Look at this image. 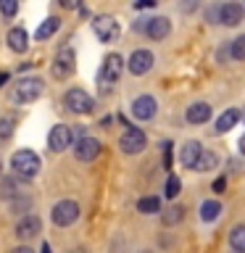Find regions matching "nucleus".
I'll return each mask as SVG.
<instances>
[{
    "mask_svg": "<svg viewBox=\"0 0 245 253\" xmlns=\"http://www.w3.org/2000/svg\"><path fill=\"white\" fill-rule=\"evenodd\" d=\"M42 92H45V82L40 77H21L11 87V100L16 106H29V103L42 98Z\"/></svg>",
    "mask_w": 245,
    "mask_h": 253,
    "instance_id": "obj_1",
    "label": "nucleus"
},
{
    "mask_svg": "<svg viewBox=\"0 0 245 253\" xmlns=\"http://www.w3.org/2000/svg\"><path fill=\"white\" fill-rule=\"evenodd\" d=\"M11 169H13L16 177H21V179H35L40 174V169H42V158H40L35 150L21 148L11 156Z\"/></svg>",
    "mask_w": 245,
    "mask_h": 253,
    "instance_id": "obj_2",
    "label": "nucleus"
},
{
    "mask_svg": "<svg viewBox=\"0 0 245 253\" xmlns=\"http://www.w3.org/2000/svg\"><path fill=\"white\" fill-rule=\"evenodd\" d=\"M124 71V58L119 53H108L103 58V66H100V77H98V84H100V92H111L114 84L119 82Z\"/></svg>",
    "mask_w": 245,
    "mask_h": 253,
    "instance_id": "obj_3",
    "label": "nucleus"
},
{
    "mask_svg": "<svg viewBox=\"0 0 245 253\" xmlns=\"http://www.w3.org/2000/svg\"><path fill=\"white\" fill-rule=\"evenodd\" d=\"M63 106H66V111L74 116H87L95 111V100H92L90 92L82 90V87H71V90H66V95H63Z\"/></svg>",
    "mask_w": 245,
    "mask_h": 253,
    "instance_id": "obj_4",
    "label": "nucleus"
},
{
    "mask_svg": "<svg viewBox=\"0 0 245 253\" xmlns=\"http://www.w3.org/2000/svg\"><path fill=\"white\" fill-rule=\"evenodd\" d=\"M74 69H77V53H74V47H71V45L61 47V50L55 53L53 63H50V74H53V79L63 82V79H69L71 74H74Z\"/></svg>",
    "mask_w": 245,
    "mask_h": 253,
    "instance_id": "obj_5",
    "label": "nucleus"
},
{
    "mask_svg": "<svg viewBox=\"0 0 245 253\" xmlns=\"http://www.w3.org/2000/svg\"><path fill=\"white\" fill-rule=\"evenodd\" d=\"M79 213H82L79 211V203L71 201V198H63V201H58L50 209V219L55 227H71L79 219Z\"/></svg>",
    "mask_w": 245,
    "mask_h": 253,
    "instance_id": "obj_6",
    "label": "nucleus"
},
{
    "mask_svg": "<svg viewBox=\"0 0 245 253\" xmlns=\"http://www.w3.org/2000/svg\"><path fill=\"white\" fill-rule=\"evenodd\" d=\"M119 148H122L124 156H137V153H142V150L148 148L145 132H142L140 126H129V129H126L122 137H119Z\"/></svg>",
    "mask_w": 245,
    "mask_h": 253,
    "instance_id": "obj_7",
    "label": "nucleus"
},
{
    "mask_svg": "<svg viewBox=\"0 0 245 253\" xmlns=\"http://www.w3.org/2000/svg\"><path fill=\"white\" fill-rule=\"evenodd\" d=\"M92 32L100 42H116L119 35H122V27L114 16H95L92 19Z\"/></svg>",
    "mask_w": 245,
    "mask_h": 253,
    "instance_id": "obj_8",
    "label": "nucleus"
},
{
    "mask_svg": "<svg viewBox=\"0 0 245 253\" xmlns=\"http://www.w3.org/2000/svg\"><path fill=\"white\" fill-rule=\"evenodd\" d=\"M74 145V132H71V126L66 124H55L50 134H47V148L53 150V153H63V150H69Z\"/></svg>",
    "mask_w": 245,
    "mask_h": 253,
    "instance_id": "obj_9",
    "label": "nucleus"
},
{
    "mask_svg": "<svg viewBox=\"0 0 245 253\" xmlns=\"http://www.w3.org/2000/svg\"><path fill=\"white\" fill-rule=\"evenodd\" d=\"M71 150H74V158H77V161L90 164V161H95V158L100 156L103 145H100V140H95V137H90V134H87V137H82V140H74Z\"/></svg>",
    "mask_w": 245,
    "mask_h": 253,
    "instance_id": "obj_10",
    "label": "nucleus"
},
{
    "mask_svg": "<svg viewBox=\"0 0 245 253\" xmlns=\"http://www.w3.org/2000/svg\"><path fill=\"white\" fill-rule=\"evenodd\" d=\"M153 63H156V55L150 50H145V47H137V50L129 55V61H126V69H129V74L142 77L153 69Z\"/></svg>",
    "mask_w": 245,
    "mask_h": 253,
    "instance_id": "obj_11",
    "label": "nucleus"
},
{
    "mask_svg": "<svg viewBox=\"0 0 245 253\" xmlns=\"http://www.w3.org/2000/svg\"><path fill=\"white\" fill-rule=\"evenodd\" d=\"M156 111H158V103L153 95H140V98L132 100V116L137 122H150L156 116Z\"/></svg>",
    "mask_w": 245,
    "mask_h": 253,
    "instance_id": "obj_12",
    "label": "nucleus"
},
{
    "mask_svg": "<svg viewBox=\"0 0 245 253\" xmlns=\"http://www.w3.org/2000/svg\"><path fill=\"white\" fill-rule=\"evenodd\" d=\"M16 237L19 240H32V237H37L40 232H42V221H40V216H35V213H27V216H21L19 221H16Z\"/></svg>",
    "mask_w": 245,
    "mask_h": 253,
    "instance_id": "obj_13",
    "label": "nucleus"
},
{
    "mask_svg": "<svg viewBox=\"0 0 245 253\" xmlns=\"http://www.w3.org/2000/svg\"><path fill=\"white\" fill-rule=\"evenodd\" d=\"M245 19V8L240 3H221L216 8V21H221L224 27H237Z\"/></svg>",
    "mask_w": 245,
    "mask_h": 253,
    "instance_id": "obj_14",
    "label": "nucleus"
},
{
    "mask_svg": "<svg viewBox=\"0 0 245 253\" xmlns=\"http://www.w3.org/2000/svg\"><path fill=\"white\" fill-rule=\"evenodd\" d=\"M145 35L150 40H156V42H161V40H166L171 35V21L166 19V16H153V19H148Z\"/></svg>",
    "mask_w": 245,
    "mask_h": 253,
    "instance_id": "obj_15",
    "label": "nucleus"
},
{
    "mask_svg": "<svg viewBox=\"0 0 245 253\" xmlns=\"http://www.w3.org/2000/svg\"><path fill=\"white\" fill-rule=\"evenodd\" d=\"M5 42L8 47H11L13 53H27L29 50V32L24 29V27H11L8 29V35H5Z\"/></svg>",
    "mask_w": 245,
    "mask_h": 253,
    "instance_id": "obj_16",
    "label": "nucleus"
},
{
    "mask_svg": "<svg viewBox=\"0 0 245 253\" xmlns=\"http://www.w3.org/2000/svg\"><path fill=\"white\" fill-rule=\"evenodd\" d=\"M203 145L198 140H190L182 145V153H179V164L185 166V169H195V164L201 161V156H203Z\"/></svg>",
    "mask_w": 245,
    "mask_h": 253,
    "instance_id": "obj_17",
    "label": "nucleus"
},
{
    "mask_svg": "<svg viewBox=\"0 0 245 253\" xmlns=\"http://www.w3.org/2000/svg\"><path fill=\"white\" fill-rule=\"evenodd\" d=\"M185 119L190 124H205L211 119V106L208 103H193V106H187V114H185Z\"/></svg>",
    "mask_w": 245,
    "mask_h": 253,
    "instance_id": "obj_18",
    "label": "nucleus"
},
{
    "mask_svg": "<svg viewBox=\"0 0 245 253\" xmlns=\"http://www.w3.org/2000/svg\"><path fill=\"white\" fill-rule=\"evenodd\" d=\"M58 29H61V19H55V16H47V19L37 27L35 40H40V42H42V40H50Z\"/></svg>",
    "mask_w": 245,
    "mask_h": 253,
    "instance_id": "obj_19",
    "label": "nucleus"
},
{
    "mask_svg": "<svg viewBox=\"0 0 245 253\" xmlns=\"http://www.w3.org/2000/svg\"><path fill=\"white\" fill-rule=\"evenodd\" d=\"M19 179L16 177H3L0 179V201H16L19 198Z\"/></svg>",
    "mask_w": 245,
    "mask_h": 253,
    "instance_id": "obj_20",
    "label": "nucleus"
},
{
    "mask_svg": "<svg viewBox=\"0 0 245 253\" xmlns=\"http://www.w3.org/2000/svg\"><path fill=\"white\" fill-rule=\"evenodd\" d=\"M237 122H240V111H237V108H227L224 114L216 119V132H219V134H221V132H229Z\"/></svg>",
    "mask_w": 245,
    "mask_h": 253,
    "instance_id": "obj_21",
    "label": "nucleus"
},
{
    "mask_svg": "<svg viewBox=\"0 0 245 253\" xmlns=\"http://www.w3.org/2000/svg\"><path fill=\"white\" fill-rule=\"evenodd\" d=\"M16 129V114H0V142L11 140Z\"/></svg>",
    "mask_w": 245,
    "mask_h": 253,
    "instance_id": "obj_22",
    "label": "nucleus"
},
{
    "mask_svg": "<svg viewBox=\"0 0 245 253\" xmlns=\"http://www.w3.org/2000/svg\"><path fill=\"white\" fill-rule=\"evenodd\" d=\"M229 245H232V251L245 253V227L243 224L232 227V232H229Z\"/></svg>",
    "mask_w": 245,
    "mask_h": 253,
    "instance_id": "obj_23",
    "label": "nucleus"
},
{
    "mask_svg": "<svg viewBox=\"0 0 245 253\" xmlns=\"http://www.w3.org/2000/svg\"><path fill=\"white\" fill-rule=\"evenodd\" d=\"M219 213H221V203H219V201H205V203H201V219H203V221L219 219Z\"/></svg>",
    "mask_w": 245,
    "mask_h": 253,
    "instance_id": "obj_24",
    "label": "nucleus"
},
{
    "mask_svg": "<svg viewBox=\"0 0 245 253\" xmlns=\"http://www.w3.org/2000/svg\"><path fill=\"white\" fill-rule=\"evenodd\" d=\"M182 216H185V211H182V206H171V209H166L161 211V221L166 227H174V224H179Z\"/></svg>",
    "mask_w": 245,
    "mask_h": 253,
    "instance_id": "obj_25",
    "label": "nucleus"
},
{
    "mask_svg": "<svg viewBox=\"0 0 245 253\" xmlns=\"http://www.w3.org/2000/svg\"><path fill=\"white\" fill-rule=\"evenodd\" d=\"M137 211L140 213H158V211H161V201H158L156 195L140 198V201H137Z\"/></svg>",
    "mask_w": 245,
    "mask_h": 253,
    "instance_id": "obj_26",
    "label": "nucleus"
},
{
    "mask_svg": "<svg viewBox=\"0 0 245 253\" xmlns=\"http://www.w3.org/2000/svg\"><path fill=\"white\" fill-rule=\"evenodd\" d=\"M216 164H219L216 153H211V150H203L201 161L195 164V169H193V171H211V169H216Z\"/></svg>",
    "mask_w": 245,
    "mask_h": 253,
    "instance_id": "obj_27",
    "label": "nucleus"
},
{
    "mask_svg": "<svg viewBox=\"0 0 245 253\" xmlns=\"http://www.w3.org/2000/svg\"><path fill=\"white\" fill-rule=\"evenodd\" d=\"M229 53H232L235 61H245V35L235 37L232 42H229Z\"/></svg>",
    "mask_w": 245,
    "mask_h": 253,
    "instance_id": "obj_28",
    "label": "nucleus"
},
{
    "mask_svg": "<svg viewBox=\"0 0 245 253\" xmlns=\"http://www.w3.org/2000/svg\"><path fill=\"white\" fill-rule=\"evenodd\" d=\"M182 190V182L177 174H169V179H166V198H177Z\"/></svg>",
    "mask_w": 245,
    "mask_h": 253,
    "instance_id": "obj_29",
    "label": "nucleus"
},
{
    "mask_svg": "<svg viewBox=\"0 0 245 253\" xmlns=\"http://www.w3.org/2000/svg\"><path fill=\"white\" fill-rule=\"evenodd\" d=\"M0 13H3L5 19H13V16L19 13V3H16V0H0Z\"/></svg>",
    "mask_w": 245,
    "mask_h": 253,
    "instance_id": "obj_30",
    "label": "nucleus"
},
{
    "mask_svg": "<svg viewBox=\"0 0 245 253\" xmlns=\"http://www.w3.org/2000/svg\"><path fill=\"white\" fill-rule=\"evenodd\" d=\"M161 148H163V166H166V169H171V142L166 140Z\"/></svg>",
    "mask_w": 245,
    "mask_h": 253,
    "instance_id": "obj_31",
    "label": "nucleus"
},
{
    "mask_svg": "<svg viewBox=\"0 0 245 253\" xmlns=\"http://www.w3.org/2000/svg\"><path fill=\"white\" fill-rule=\"evenodd\" d=\"M213 193H224V187H227V177H219V179H213Z\"/></svg>",
    "mask_w": 245,
    "mask_h": 253,
    "instance_id": "obj_32",
    "label": "nucleus"
},
{
    "mask_svg": "<svg viewBox=\"0 0 245 253\" xmlns=\"http://www.w3.org/2000/svg\"><path fill=\"white\" fill-rule=\"evenodd\" d=\"M227 55H232V53H229V45H227V47H221V50L216 53V58H219V63H224V61H227Z\"/></svg>",
    "mask_w": 245,
    "mask_h": 253,
    "instance_id": "obj_33",
    "label": "nucleus"
},
{
    "mask_svg": "<svg viewBox=\"0 0 245 253\" xmlns=\"http://www.w3.org/2000/svg\"><path fill=\"white\" fill-rule=\"evenodd\" d=\"M11 253H35V251H32L29 245H19V248H13Z\"/></svg>",
    "mask_w": 245,
    "mask_h": 253,
    "instance_id": "obj_34",
    "label": "nucleus"
},
{
    "mask_svg": "<svg viewBox=\"0 0 245 253\" xmlns=\"http://www.w3.org/2000/svg\"><path fill=\"white\" fill-rule=\"evenodd\" d=\"M237 148H240V156H245V134L240 137V142H237Z\"/></svg>",
    "mask_w": 245,
    "mask_h": 253,
    "instance_id": "obj_35",
    "label": "nucleus"
},
{
    "mask_svg": "<svg viewBox=\"0 0 245 253\" xmlns=\"http://www.w3.org/2000/svg\"><path fill=\"white\" fill-rule=\"evenodd\" d=\"M5 82H8V74H0V87H3Z\"/></svg>",
    "mask_w": 245,
    "mask_h": 253,
    "instance_id": "obj_36",
    "label": "nucleus"
},
{
    "mask_svg": "<svg viewBox=\"0 0 245 253\" xmlns=\"http://www.w3.org/2000/svg\"><path fill=\"white\" fill-rule=\"evenodd\" d=\"M42 253H50V245L47 243H42Z\"/></svg>",
    "mask_w": 245,
    "mask_h": 253,
    "instance_id": "obj_37",
    "label": "nucleus"
},
{
    "mask_svg": "<svg viewBox=\"0 0 245 253\" xmlns=\"http://www.w3.org/2000/svg\"><path fill=\"white\" fill-rule=\"evenodd\" d=\"M240 116H243V119H245V111H243V114H240Z\"/></svg>",
    "mask_w": 245,
    "mask_h": 253,
    "instance_id": "obj_38",
    "label": "nucleus"
},
{
    "mask_svg": "<svg viewBox=\"0 0 245 253\" xmlns=\"http://www.w3.org/2000/svg\"><path fill=\"white\" fill-rule=\"evenodd\" d=\"M0 169H3V164H0Z\"/></svg>",
    "mask_w": 245,
    "mask_h": 253,
    "instance_id": "obj_39",
    "label": "nucleus"
},
{
    "mask_svg": "<svg viewBox=\"0 0 245 253\" xmlns=\"http://www.w3.org/2000/svg\"><path fill=\"white\" fill-rule=\"evenodd\" d=\"M232 253H237V251H232Z\"/></svg>",
    "mask_w": 245,
    "mask_h": 253,
    "instance_id": "obj_40",
    "label": "nucleus"
}]
</instances>
